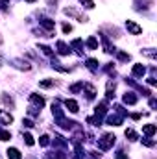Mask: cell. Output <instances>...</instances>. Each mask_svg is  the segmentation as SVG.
Returning <instances> with one entry per match:
<instances>
[{"mask_svg":"<svg viewBox=\"0 0 157 159\" xmlns=\"http://www.w3.org/2000/svg\"><path fill=\"white\" fill-rule=\"evenodd\" d=\"M111 144H115V135H105V137L100 141V148H102V150H107Z\"/></svg>","mask_w":157,"mask_h":159,"instance_id":"6da1fadb","label":"cell"},{"mask_svg":"<svg viewBox=\"0 0 157 159\" xmlns=\"http://www.w3.org/2000/svg\"><path fill=\"white\" fill-rule=\"evenodd\" d=\"M126 28H128V30H130L133 35H139V33L143 31V28H141L139 24H135L133 20H128V22H126Z\"/></svg>","mask_w":157,"mask_h":159,"instance_id":"7a4b0ae2","label":"cell"},{"mask_svg":"<svg viewBox=\"0 0 157 159\" xmlns=\"http://www.w3.org/2000/svg\"><path fill=\"white\" fill-rule=\"evenodd\" d=\"M11 122H13V117L7 111L0 109V124H11Z\"/></svg>","mask_w":157,"mask_h":159,"instance_id":"3957f363","label":"cell"},{"mask_svg":"<svg viewBox=\"0 0 157 159\" xmlns=\"http://www.w3.org/2000/svg\"><path fill=\"white\" fill-rule=\"evenodd\" d=\"M7 157L9 159H22V156H20V152L17 148H9L7 150Z\"/></svg>","mask_w":157,"mask_h":159,"instance_id":"277c9868","label":"cell"},{"mask_svg":"<svg viewBox=\"0 0 157 159\" xmlns=\"http://www.w3.org/2000/svg\"><path fill=\"white\" fill-rule=\"evenodd\" d=\"M65 106H67V107H68V111H72V113H76V111H78V104H76L74 100H67V102H65Z\"/></svg>","mask_w":157,"mask_h":159,"instance_id":"5b68a950","label":"cell"},{"mask_svg":"<svg viewBox=\"0 0 157 159\" xmlns=\"http://www.w3.org/2000/svg\"><path fill=\"white\" fill-rule=\"evenodd\" d=\"M144 72H146V69H144L143 65H135V67H133V74H135V76H143Z\"/></svg>","mask_w":157,"mask_h":159,"instance_id":"8992f818","label":"cell"},{"mask_svg":"<svg viewBox=\"0 0 157 159\" xmlns=\"http://www.w3.org/2000/svg\"><path fill=\"white\" fill-rule=\"evenodd\" d=\"M124 102H126V104H135V102H137V98L133 96V93H126V96H124Z\"/></svg>","mask_w":157,"mask_h":159,"instance_id":"52a82bcc","label":"cell"},{"mask_svg":"<svg viewBox=\"0 0 157 159\" xmlns=\"http://www.w3.org/2000/svg\"><path fill=\"white\" fill-rule=\"evenodd\" d=\"M143 132H144L146 135H154V133H155V126H154V124H148V126L143 128Z\"/></svg>","mask_w":157,"mask_h":159,"instance_id":"ba28073f","label":"cell"},{"mask_svg":"<svg viewBox=\"0 0 157 159\" xmlns=\"http://www.w3.org/2000/svg\"><path fill=\"white\" fill-rule=\"evenodd\" d=\"M11 139V135L7 133V132H4V130H0V141H9Z\"/></svg>","mask_w":157,"mask_h":159,"instance_id":"9c48e42d","label":"cell"},{"mask_svg":"<svg viewBox=\"0 0 157 159\" xmlns=\"http://www.w3.org/2000/svg\"><path fill=\"white\" fill-rule=\"evenodd\" d=\"M126 137H130L131 141H135V139H137V133H135L133 130H126Z\"/></svg>","mask_w":157,"mask_h":159,"instance_id":"30bf717a","label":"cell"},{"mask_svg":"<svg viewBox=\"0 0 157 159\" xmlns=\"http://www.w3.org/2000/svg\"><path fill=\"white\" fill-rule=\"evenodd\" d=\"M80 2H81V4H85V7H89V9H91V7H94V2H93V0H80Z\"/></svg>","mask_w":157,"mask_h":159,"instance_id":"8fae6325","label":"cell"},{"mask_svg":"<svg viewBox=\"0 0 157 159\" xmlns=\"http://www.w3.org/2000/svg\"><path fill=\"white\" fill-rule=\"evenodd\" d=\"M24 139H26V144H30V146L33 144V137H31L30 133H26V135H24Z\"/></svg>","mask_w":157,"mask_h":159,"instance_id":"7c38bea8","label":"cell"}]
</instances>
